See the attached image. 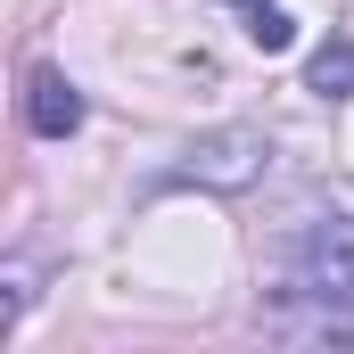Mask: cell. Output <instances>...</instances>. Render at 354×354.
Masks as SVG:
<instances>
[{
    "label": "cell",
    "instance_id": "obj_1",
    "mask_svg": "<svg viewBox=\"0 0 354 354\" xmlns=\"http://www.w3.org/2000/svg\"><path fill=\"white\" fill-rule=\"evenodd\" d=\"M280 272H288V297L354 322V214H305L297 239L280 248Z\"/></svg>",
    "mask_w": 354,
    "mask_h": 354
},
{
    "label": "cell",
    "instance_id": "obj_2",
    "mask_svg": "<svg viewBox=\"0 0 354 354\" xmlns=\"http://www.w3.org/2000/svg\"><path fill=\"white\" fill-rule=\"evenodd\" d=\"M264 174V132H206V140H189V157L174 165V181H198V189H248V181Z\"/></svg>",
    "mask_w": 354,
    "mask_h": 354
},
{
    "label": "cell",
    "instance_id": "obj_3",
    "mask_svg": "<svg viewBox=\"0 0 354 354\" xmlns=\"http://www.w3.org/2000/svg\"><path fill=\"white\" fill-rule=\"evenodd\" d=\"M75 124H83V91L66 83V75H50V66H33V75H25V132L66 140Z\"/></svg>",
    "mask_w": 354,
    "mask_h": 354
},
{
    "label": "cell",
    "instance_id": "obj_4",
    "mask_svg": "<svg viewBox=\"0 0 354 354\" xmlns=\"http://www.w3.org/2000/svg\"><path fill=\"white\" fill-rule=\"evenodd\" d=\"M305 91H322V99H354V41H322L313 58H305Z\"/></svg>",
    "mask_w": 354,
    "mask_h": 354
},
{
    "label": "cell",
    "instance_id": "obj_5",
    "mask_svg": "<svg viewBox=\"0 0 354 354\" xmlns=\"http://www.w3.org/2000/svg\"><path fill=\"white\" fill-rule=\"evenodd\" d=\"M231 8H248V41H256V50H288V41H297V25H288L280 0H231Z\"/></svg>",
    "mask_w": 354,
    "mask_h": 354
}]
</instances>
